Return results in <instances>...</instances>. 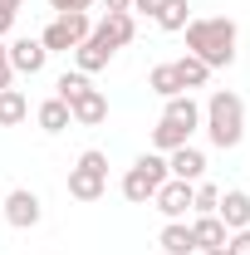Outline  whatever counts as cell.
<instances>
[{"mask_svg": "<svg viewBox=\"0 0 250 255\" xmlns=\"http://www.w3.org/2000/svg\"><path fill=\"white\" fill-rule=\"evenodd\" d=\"M49 10H59V15H79V10H94V0H49Z\"/></svg>", "mask_w": 250, "mask_h": 255, "instance_id": "obj_27", "label": "cell"}, {"mask_svg": "<svg viewBox=\"0 0 250 255\" xmlns=\"http://www.w3.org/2000/svg\"><path fill=\"white\" fill-rule=\"evenodd\" d=\"M191 142V132L182 123H172V118H162V123L152 128V147L157 152H162V157H167V152H177V147H187Z\"/></svg>", "mask_w": 250, "mask_h": 255, "instance_id": "obj_17", "label": "cell"}, {"mask_svg": "<svg viewBox=\"0 0 250 255\" xmlns=\"http://www.w3.org/2000/svg\"><path fill=\"white\" fill-rule=\"evenodd\" d=\"M127 5H132V0H103V10H127ZM127 15H132V10H127Z\"/></svg>", "mask_w": 250, "mask_h": 255, "instance_id": "obj_30", "label": "cell"}, {"mask_svg": "<svg viewBox=\"0 0 250 255\" xmlns=\"http://www.w3.org/2000/svg\"><path fill=\"white\" fill-rule=\"evenodd\" d=\"M236 20H226V15H201V20H191L187 25V54L206 64V69H231L236 64Z\"/></svg>", "mask_w": 250, "mask_h": 255, "instance_id": "obj_1", "label": "cell"}, {"mask_svg": "<svg viewBox=\"0 0 250 255\" xmlns=\"http://www.w3.org/2000/svg\"><path fill=\"white\" fill-rule=\"evenodd\" d=\"M162 103H167V108H162V118H172V123H182L187 132H196V128H201V103H196L191 94L162 98Z\"/></svg>", "mask_w": 250, "mask_h": 255, "instance_id": "obj_14", "label": "cell"}, {"mask_svg": "<svg viewBox=\"0 0 250 255\" xmlns=\"http://www.w3.org/2000/svg\"><path fill=\"white\" fill-rule=\"evenodd\" d=\"M157 246H162L167 255H191V251H196L191 226L187 221H167V226H162V236H157Z\"/></svg>", "mask_w": 250, "mask_h": 255, "instance_id": "obj_16", "label": "cell"}, {"mask_svg": "<svg viewBox=\"0 0 250 255\" xmlns=\"http://www.w3.org/2000/svg\"><path fill=\"white\" fill-rule=\"evenodd\" d=\"M152 20L167 34H177V30H187V25H191V5H187V0H162V10H157Z\"/></svg>", "mask_w": 250, "mask_h": 255, "instance_id": "obj_20", "label": "cell"}, {"mask_svg": "<svg viewBox=\"0 0 250 255\" xmlns=\"http://www.w3.org/2000/svg\"><path fill=\"white\" fill-rule=\"evenodd\" d=\"M34 118H39L44 132H64V128L74 123V113H69V103H64V98H44V103L34 108Z\"/></svg>", "mask_w": 250, "mask_h": 255, "instance_id": "obj_18", "label": "cell"}, {"mask_svg": "<svg viewBox=\"0 0 250 255\" xmlns=\"http://www.w3.org/2000/svg\"><path fill=\"white\" fill-rule=\"evenodd\" d=\"M162 182H167V157H162V152H142V157L123 172V196L132 206H147Z\"/></svg>", "mask_w": 250, "mask_h": 255, "instance_id": "obj_3", "label": "cell"}, {"mask_svg": "<svg viewBox=\"0 0 250 255\" xmlns=\"http://www.w3.org/2000/svg\"><path fill=\"white\" fill-rule=\"evenodd\" d=\"M94 30L103 34V39H108V44H113V49H123V44H132V34H137V20H132V15H127V10H108V15H103V20H98Z\"/></svg>", "mask_w": 250, "mask_h": 255, "instance_id": "obj_12", "label": "cell"}, {"mask_svg": "<svg viewBox=\"0 0 250 255\" xmlns=\"http://www.w3.org/2000/svg\"><path fill=\"white\" fill-rule=\"evenodd\" d=\"M191 187H196V182H177V177H167V182L157 187L152 206L167 216V221H182V216L191 211Z\"/></svg>", "mask_w": 250, "mask_h": 255, "instance_id": "obj_7", "label": "cell"}, {"mask_svg": "<svg viewBox=\"0 0 250 255\" xmlns=\"http://www.w3.org/2000/svg\"><path fill=\"white\" fill-rule=\"evenodd\" d=\"M20 5H25V0H0V34L15 30V20H20Z\"/></svg>", "mask_w": 250, "mask_h": 255, "instance_id": "obj_25", "label": "cell"}, {"mask_svg": "<svg viewBox=\"0 0 250 255\" xmlns=\"http://www.w3.org/2000/svg\"><path fill=\"white\" fill-rule=\"evenodd\" d=\"M113 54H118V49H113L98 30L89 34L84 44H74V64H79V74H98V69H108V59H113Z\"/></svg>", "mask_w": 250, "mask_h": 255, "instance_id": "obj_10", "label": "cell"}, {"mask_svg": "<svg viewBox=\"0 0 250 255\" xmlns=\"http://www.w3.org/2000/svg\"><path fill=\"white\" fill-rule=\"evenodd\" d=\"M5 54H10V69L15 74H30V79L49 64V49L39 39H15V44H5Z\"/></svg>", "mask_w": 250, "mask_h": 255, "instance_id": "obj_8", "label": "cell"}, {"mask_svg": "<svg viewBox=\"0 0 250 255\" xmlns=\"http://www.w3.org/2000/svg\"><path fill=\"white\" fill-rule=\"evenodd\" d=\"M216 216H221L226 231H246V226H250V196H246V191H221Z\"/></svg>", "mask_w": 250, "mask_h": 255, "instance_id": "obj_11", "label": "cell"}, {"mask_svg": "<svg viewBox=\"0 0 250 255\" xmlns=\"http://www.w3.org/2000/svg\"><path fill=\"white\" fill-rule=\"evenodd\" d=\"M167 177H177V182H201L206 177V152L201 147H177V152H167Z\"/></svg>", "mask_w": 250, "mask_h": 255, "instance_id": "obj_9", "label": "cell"}, {"mask_svg": "<svg viewBox=\"0 0 250 255\" xmlns=\"http://www.w3.org/2000/svg\"><path fill=\"white\" fill-rule=\"evenodd\" d=\"M94 34V20H89V10H79V15H54L44 34H39V44L49 49V54H69L74 44H84Z\"/></svg>", "mask_w": 250, "mask_h": 255, "instance_id": "obj_5", "label": "cell"}, {"mask_svg": "<svg viewBox=\"0 0 250 255\" xmlns=\"http://www.w3.org/2000/svg\"><path fill=\"white\" fill-rule=\"evenodd\" d=\"M226 255H250V226H246V231H231V236H226Z\"/></svg>", "mask_w": 250, "mask_h": 255, "instance_id": "obj_26", "label": "cell"}, {"mask_svg": "<svg viewBox=\"0 0 250 255\" xmlns=\"http://www.w3.org/2000/svg\"><path fill=\"white\" fill-rule=\"evenodd\" d=\"M30 118V98L20 89H0V128H15Z\"/></svg>", "mask_w": 250, "mask_h": 255, "instance_id": "obj_19", "label": "cell"}, {"mask_svg": "<svg viewBox=\"0 0 250 255\" xmlns=\"http://www.w3.org/2000/svg\"><path fill=\"white\" fill-rule=\"evenodd\" d=\"M216 201H221V187H211V182H196L191 187V211L196 216H216Z\"/></svg>", "mask_w": 250, "mask_h": 255, "instance_id": "obj_23", "label": "cell"}, {"mask_svg": "<svg viewBox=\"0 0 250 255\" xmlns=\"http://www.w3.org/2000/svg\"><path fill=\"white\" fill-rule=\"evenodd\" d=\"M127 10H132V15H157V10H162V0H132Z\"/></svg>", "mask_w": 250, "mask_h": 255, "instance_id": "obj_29", "label": "cell"}, {"mask_svg": "<svg viewBox=\"0 0 250 255\" xmlns=\"http://www.w3.org/2000/svg\"><path fill=\"white\" fill-rule=\"evenodd\" d=\"M108 191V157L89 147V152H79V162L69 167V196L74 201H98Z\"/></svg>", "mask_w": 250, "mask_h": 255, "instance_id": "obj_4", "label": "cell"}, {"mask_svg": "<svg viewBox=\"0 0 250 255\" xmlns=\"http://www.w3.org/2000/svg\"><path fill=\"white\" fill-rule=\"evenodd\" d=\"M89 89H94V84H89V74H79V69H74V74H59V84H54V98L74 103V98L89 94Z\"/></svg>", "mask_w": 250, "mask_h": 255, "instance_id": "obj_24", "label": "cell"}, {"mask_svg": "<svg viewBox=\"0 0 250 255\" xmlns=\"http://www.w3.org/2000/svg\"><path fill=\"white\" fill-rule=\"evenodd\" d=\"M172 69H177V79H182V89H187V94H191V89H206V79H211V69L196 59V54H182Z\"/></svg>", "mask_w": 250, "mask_h": 255, "instance_id": "obj_21", "label": "cell"}, {"mask_svg": "<svg viewBox=\"0 0 250 255\" xmlns=\"http://www.w3.org/2000/svg\"><path fill=\"white\" fill-rule=\"evenodd\" d=\"M69 113H74V123H79V128H98L103 118H108V98H103V89L79 94L74 103H69Z\"/></svg>", "mask_w": 250, "mask_h": 255, "instance_id": "obj_13", "label": "cell"}, {"mask_svg": "<svg viewBox=\"0 0 250 255\" xmlns=\"http://www.w3.org/2000/svg\"><path fill=\"white\" fill-rule=\"evenodd\" d=\"M5 221L15 226V231H30V226L44 221V201H39L30 187H15L5 196Z\"/></svg>", "mask_w": 250, "mask_h": 255, "instance_id": "obj_6", "label": "cell"}, {"mask_svg": "<svg viewBox=\"0 0 250 255\" xmlns=\"http://www.w3.org/2000/svg\"><path fill=\"white\" fill-rule=\"evenodd\" d=\"M201 123H206V137L216 142L221 152L241 147V137H246V103H241V94L216 89L206 98V108H201Z\"/></svg>", "mask_w": 250, "mask_h": 255, "instance_id": "obj_2", "label": "cell"}, {"mask_svg": "<svg viewBox=\"0 0 250 255\" xmlns=\"http://www.w3.org/2000/svg\"><path fill=\"white\" fill-rule=\"evenodd\" d=\"M147 84H152V94H157V98H177V94H187V89H182V79H177V69H172V64H157L152 74H147Z\"/></svg>", "mask_w": 250, "mask_h": 255, "instance_id": "obj_22", "label": "cell"}, {"mask_svg": "<svg viewBox=\"0 0 250 255\" xmlns=\"http://www.w3.org/2000/svg\"><path fill=\"white\" fill-rule=\"evenodd\" d=\"M15 84V69H10V54H5V44H0V89H10Z\"/></svg>", "mask_w": 250, "mask_h": 255, "instance_id": "obj_28", "label": "cell"}, {"mask_svg": "<svg viewBox=\"0 0 250 255\" xmlns=\"http://www.w3.org/2000/svg\"><path fill=\"white\" fill-rule=\"evenodd\" d=\"M201 255H226V246H216V251H201Z\"/></svg>", "mask_w": 250, "mask_h": 255, "instance_id": "obj_31", "label": "cell"}, {"mask_svg": "<svg viewBox=\"0 0 250 255\" xmlns=\"http://www.w3.org/2000/svg\"><path fill=\"white\" fill-rule=\"evenodd\" d=\"M226 226H221V216H196L191 221V241H196V251H216V246H226Z\"/></svg>", "mask_w": 250, "mask_h": 255, "instance_id": "obj_15", "label": "cell"}]
</instances>
